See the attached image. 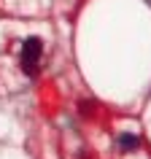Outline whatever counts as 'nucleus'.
Segmentation results:
<instances>
[{"instance_id": "nucleus-1", "label": "nucleus", "mask_w": 151, "mask_h": 159, "mask_svg": "<svg viewBox=\"0 0 151 159\" xmlns=\"http://www.w3.org/2000/svg\"><path fill=\"white\" fill-rule=\"evenodd\" d=\"M41 38H27L25 46H22V65H38V59H41Z\"/></svg>"}, {"instance_id": "nucleus-2", "label": "nucleus", "mask_w": 151, "mask_h": 159, "mask_svg": "<svg viewBox=\"0 0 151 159\" xmlns=\"http://www.w3.org/2000/svg\"><path fill=\"white\" fill-rule=\"evenodd\" d=\"M119 146L124 151H130V148H138V135H132V132H124L121 138H119Z\"/></svg>"}]
</instances>
